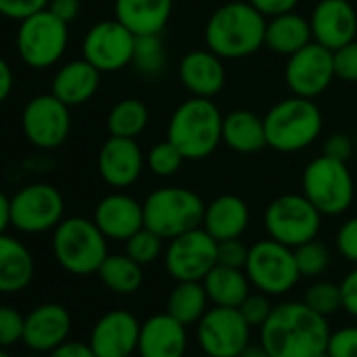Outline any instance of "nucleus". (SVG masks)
I'll use <instances>...</instances> for the list:
<instances>
[{
    "label": "nucleus",
    "instance_id": "1",
    "mask_svg": "<svg viewBox=\"0 0 357 357\" xmlns=\"http://www.w3.org/2000/svg\"><path fill=\"white\" fill-rule=\"evenodd\" d=\"M330 332L328 317L305 301H288L273 305L259 328V342L271 357H315L326 351Z\"/></svg>",
    "mask_w": 357,
    "mask_h": 357
},
{
    "label": "nucleus",
    "instance_id": "2",
    "mask_svg": "<svg viewBox=\"0 0 357 357\" xmlns=\"http://www.w3.org/2000/svg\"><path fill=\"white\" fill-rule=\"evenodd\" d=\"M267 17L248 0H229L206 22V47L221 59H244L265 47Z\"/></svg>",
    "mask_w": 357,
    "mask_h": 357
},
{
    "label": "nucleus",
    "instance_id": "3",
    "mask_svg": "<svg viewBox=\"0 0 357 357\" xmlns=\"http://www.w3.org/2000/svg\"><path fill=\"white\" fill-rule=\"evenodd\" d=\"M166 139L174 143L185 160H204L223 141V114L213 99L190 97L178 105L166 128Z\"/></svg>",
    "mask_w": 357,
    "mask_h": 357
},
{
    "label": "nucleus",
    "instance_id": "4",
    "mask_svg": "<svg viewBox=\"0 0 357 357\" xmlns=\"http://www.w3.org/2000/svg\"><path fill=\"white\" fill-rule=\"evenodd\" d=\"M267 147L280 153H296L311 147L324 128V114L315 99L286 97L263 116Z\"/></svg>",
    "mask_w": 357,
    "mask_h": 357
},
{
    "label": "nucleus",
    "instance_id": "5",
    "mask_svg": "<svg viewBox=\"0 0 357 357\" xmlns=\"http://www.w3.org/2000/svg\"><path fill=\"white\" fill-rule=\"evenodd\" d=\"M204 211V200L196 192L181 185L158 188L143 200L145 227L164 240L202 227Z\"/></svg>",
    "mask_w": 357,
    "mask_h": 357
},
{
    "label": "nucleus",
    "instance_id": "6",
    "mask_svg": "<svg viewBox=\"0 0 357 357\" xmlns=\"http://www.w3.org/2000/svg\"><path fill=\"white\" fill-rule=\"evenodd\" d=\"M53 255L72 275L97 273L107 252V238L93 219L70 217L53 229Z\"/></svg>",
    "mask_w": 357,
    "mask_h": 357
},
{
    "label": "nucleus",
    "instance_id": "7",
    "mask_svg": "<svg viewBox=\"0 0 357 357\" xmlns=\"http://www.w3.org/2000/svg\"><path fill=\"white\" fill-rule=\"evenodd\" d=\"M301 192L324 217H338L355 200V181L347 162L321 153L305 166Z\"/></svg>",
    "mask_w": 357,
    "mask_h": 357
},
{
    "label": "nucleus",
    "instance_id": "8",
    "mask_svg": "<svg viewBox=\"0 0 357 357\" xmlns=\"http://www.w3.org/2000/svg\"><path fill=\"white\" fill-rule=\"evenodd\" d=\"M70 43V26L55 17L49 9H43L20 22L17 28V53L22 61L32 70H47L59 63Z\"/></svg>",
    "mask_w": 357,
    "mask_h": 357
},
{
    "label": "nucleus",
    "instance_id": "9",
    "mask_svg": "<svg viewBox=\"0 0 357 357\" xmlns=\"http://www.w3.org/2000/svg\"><path fill=\"white\" fill-rule=\"evenodd\" d=\"M244 271L252 288L269 296L288 294L303 278L296 265L294 248L271 238L259 240L250 246Z\"/></svg>",
    "mask_w": 357,
    "mask_h": 357
},
{
    "label": "nucleus",
    "instance_id": "10",
    "mask_svg": "<svg viewBox=\"0 0 357 357\" xmlns=\"http://www.w3.org/2000/svg\"><path fill=\"white\" fill-rule=\"evenodd\" d=\"M324 215L301 194H284L271 200L263 215V227L267 238L296 248L309 240H315L321 229Z\"/></svg>",
    "mask_w": 357,
    "mask_h": 357
},
{
    "label": "nucleus",
    "instance_id": "11",
    "mask_svg": "<svg viewBox=\"0 0 357 357\" xmlns=\"http://www.w3.org/2000/svg\"><path fill=\"white\" fill-rule=\"evenodd\" d=\"M217 250L219 242L204 227H196L170 238L162 259L174 282H202L219 263Z\"/></svg>",
    "mask_w": 357,
    "mask_h": 357
},
{
    "label": "nucleus",
    "instance_id": "12",
    "mask_svg": "<svg viewBox=\"0 0 357 357\" xmlns=\"http://www.w3.org/2000/svg\"><path fill=\"white\" fill-rule=\"evenodd\" d=\"M196 340L206 355L238 357L252 342V326L238 307L213 305L196 324Z\"/></svg>",
    "mask_w": 357,
    "mask_h": 357
},
{
    "label": "nucleus",
    "instance_id": "13",
    "mask_svg": "<svg viewBox=\"0 0 357 357\" xmlns=\"http://www.w3.org/2000/svg\"><path fill=\"white\" fill-rule=\"evenodd\" d=\"M66 202L51 183H30L11 198V225L22 234H45L63 221Z\"/></svg>",
    "mask_w": 357,
    "mask_h": 357
},
{
    "label": "nucleus",
    "instance_id": "14",
    "mask_svg": "<svg viewBox=\"0 0 357 357\" xmlns=\"http://www.w3.org/2000/svg\"><path fill=\"white\" fill-rule=\"evenodd\" d=\"M286 59L288 61L284 68V80L290 93L296 97L317 99L330 89L332 80L336 78L334 51L315 40Z\"/></svg>",
    "mask_w": 357,
    "mask_h": 357
},
{
    "label": "nucleus",
    "instance_id": "15",
    "mask_svg": "<svg viewBox=\"0 0 357 357\" xmlns=\"http://www.w3.org/2000/svg\"><path fill=\"white\" fill-rule=\"evenodd\" d=\"M137 36L116 17L95 24L82 40V57L101 74H114L132 63Z\"/></svg>",
    "mask_w": 357,
    "mask_h": 357
},
{
    "label": "nucleus",
    "instance_id": "16",
    "mask_svg": "<svg viewBox=\"0 0 357 357\" xmlns=\"http://www.w3.org/2000/svg\"><path fill=\"white\" fill-rule=\"evenodd\" d=\"M70 105L53 93L36 95L28 101L22 114V128L26 139L38 149H55L63 145L72 130Z\"/></svg>",
    "mask_w": 357,
    "mask_h": 357
},
{
    "label": "nucleus",
    "instance_id": "17",
    "mask_svg": "<svg viewBox=\"0 0 357 357\" xmlns=\"http://www.w3.org/2000/svg\"><path fill=\"white\" fill-rule=\"evenodd\" d=\"M145 153L137 139L112 137L101 145L97 155V168L103 181L114 190H126L135 185L145 170Z\"/></svg>",
    "mask_w": 357,
    "mask_h": 357
},
{
    "label": "nucleus",
    "instance_id": "18",
    "mask_svg": "<svg viewBox=\"0 0 357 357\" xmlns=\"http://www.w3.org/2000/svg\"><path fill=\"white\" fill-rule=\"evenodd\" d=\"M141 321L126 309H112L103 313L93 330L89 344L97 357H130L137 353Z\"/></svg>",
    "mask_w": 357,
    "mask_h": 357
},
{
    "label": "nucleus",
    "instance_id": "19",
    "mask_svg": "<svg viewBox=\"0 0 357 357\" xmlns=\"http://www.w3.org/2000/svg\"><path fill=\"white\" fill-rule=\"evenodd\" d=\"M309 24L313 40L330 51L357 36V11L349 0H319L311 11Z\"/></svg>",
    "mask_w": 357,
    "mask_h": 357
},
{
    "label": "nucleus",
    "instance_id": "20",
    "mask_svg": "<svg viewBox=\"0 0 357 357\" xmlns=\"http://www.w3.org/2000/svg\"><path fill=\"white\" fill-rule=\"evenodd\" d=\"M225 59H221L217 53L206 49H194L185 53L178 61L176 74L178 82L192 97H206L213 99L225 89Z\"/></svg>",
    "mask_w": 357,
    "mask_h": 357
},
{
    "label": "nucleus",
    "instance_id": "21",
    "mask_svg": "<svg viewBox=\"0 0 357 357\" xmlns=\"http://www.w3.org/2000/svg\"><path fill=\"white\" fill-rule=\"evenodd\" d=\"M190 347L188 326L174 319L170 313H153L141 321L139 357H185Z\"/></svg>",
    "mask_w": 357,
    "mask_h": 357
},
{
    "label": "nucleus",
    "instance_id": "22",
    "mask_svg": "<svg viewBox=\"0 0 357 357\" xmlns=\"http://www.w3.org/2000/svg\"><path fill=\"white\" fill-rule=\"evenodd\" d=\"M72 315L63 305L45 303L26 315L24 342L36 353H51L70 338Z\"/></svg>",
    "mask_w": 357,
    "mask_h": 357
},
{
    "label": "nucleus",
    "instance_id": "23",
    "mask_svg": "<svg viewBox=\"0 0 357 357\" xmlns=\"http://www.w3.org/2000/svg\"><path fill=\"white\" fill-rule=\"evenodd\" d=\"M93 221L97 223V227L103 231L107 240L126 242L132 234L145 227L143 202L122 192L107 194L97 202Z\"/></svg>",
    "mask_w": 357,
    "mask_h": 357
},
{
    "label": "nucleus",
    "instance_id": "24",
    "mask_svg": "<svg viewBox=\"0 0 357 357\" xmlns=\"http://www.w3.org/2000/svg\"><path fill=\"white\" fill-rule=\"evenodd\" d=\"M99 82H101V72L82 57L63 63L55 72L51 93L57 99H61L66 105L78 107L95 97V93L99 91Z\"/></svg>",
    "mask_w": 357,
    "mask_h": 357
},
{
    "label": "nucleus",
    "instance_id": "25",
    "mask_svg": "<svg viewBox=\"0 0 357 357\" xmlns=\"http://www.w3.org/2000/svg\"><path fill=\"white\" fill-rule=\"evenodd\" d=\"M250 223V208L244 198L236 194L217 196L206 204L202 227L217 240L242 238Z\"/></svg>",
    "mask_w": 357,
    "mask_h": 357
},
{
    "label": "nucleus",
    "instance_id": "26",
    "mask_svg": "<svg viewBox=\"0 0 357 357\" xmlns=\"http://www.w3.org/2000/svg\"><path fill=\"white\" fill-rule=\"evenodd\" d=\"M174 0H114V17L135 36L162 34L172 15Z\"/></svg>",
    "mask_w": 357,
    "mask_h": 357
},
{
    "label": "nucleus",
    "instance_id": "27",
    "mask_svg": "<svg viewBox=\"0 0 357 357\" xmlns=\"http://www.w3.org/2000/svg\"><path fill=\"white\" fill-rule=\"evenodd\" d=\"M34 278V257L24 242L0 234V292L13 294L30 286Z\"/></svg>",
    "mask_w": 357,
    "mask_h": 357
},
{
    "label": "nucleus",
    "instance_id": "28",
    "mask_svg": "<svg viewBox=\"0 0 357 357\" xmlns=\"http://www.w3.org/2000/svg\"><path fill=\"white\" fill-rule=\"evenodd\" d=\"M223 143L236 153H257L267 147L265 120L250 109H234L223 116Z\"/></svg>",
    "mask_w": 357,
    "mask_h": 357
},
{
    "label": "nucleus",
    "instance_id": "29",
    "mask_svg": "<svg viewBox=\"0 0 357 357\" xmlns=\"http://www.w3.org/2000/svg\"><path fill=\"white\" fill-rule=\"evenodd\" d=\"M309 43H313V34H311V24L307 17L290 11V13L267 20L265 47L271 49L275 55L290 57L303 47H307Z\"/></svg>",
    "mask_w": 357,
    "mask_h": 357
},
{
    "label": "nucleus",
    "instance_id": "30",
    "mask_svg": "<svg viewBox=\"0 0 357 357\" xmlns=\"http://www.w3.org/2000/svg\"><path fill=\"white\" fill-rule=\"evenodd\" d=\"M202 284L213 305L238 307V309L246 301L252 288L244 269L225 267V265H215L213 271L202 280Z\"/></svg>",
    "mask_w": 357,
    "mask_h": 357
},
{
    "label": "nucleus",
    "instance_id": "31",
    "mask_svg": "<svg viewBox=\"0 0 357 357\" xmlns=\"http://www.w3.org/2000/svg\"><path fill=\"white\" fill-rule=\"evenodd\" d=\"M211 298L202 282H176L166 298V313L183 326H196L211 309Z\"/></svg>",
    "mask_w": 357,
    "mask_h": 357
},
{
    "label": "nucleus",
    "instance_id": "32",
    "mask_svg": "<svg viewBox=\"0 0 357 357\" xmlns=\"http://www.w3.org/2000/svg\"><path fill=\"white\" fill-rule=\"evenodd\" d=\"M103 286L116 294H135L143 286V265L124 255H107L97 271Z\"/></svg>",
    "mask_w": 357,
    "mask_h": 357
},
{
    "label": "nucleus",
    "instance_id": "33",
    "mask_svg": "<svg viewBox=\"0 0 357 357\" xmlns=\"http://www.w3.org/2000/svg\"><path fill=\"white\" fill-rule=\"evenodd\" d=\"M149 122V109L141 99L128 97L118 101L107 116V130L112 137L137 139Z\"/></svg>",
    "mask_w": 357,
    "mask_h": 357
},
{
    "label": "nucleus",
    "instance_id": "34",
    "mask_svg": "<svg viewBox=\"0 0 357 357\" xmlns=\"http://www.w3.org/2000/svg\"><path fill=\"white\" fill-rule=\"evenodd\" d=\"M166 47L160 34H141L135 40L132 53V68L143 78H158L164 74L166 68Z\"/></svg>",
    "mask_w": 357,
    "mask_h": 357
},
{
    "label": "nucleus",
    "instance_id": "35",
    "mask_svg": "<svg viewBox=\"0 0 357 357\" xmlns=\"http://www.w3.org/2000/svg\"><path fill=\"white\" fill-rule=\"evenodd\" d=\"M294 257H296V265H298V271L303 278H317V275L326 273L332 263L330 248L324 242H319L317 238L296 246Z\"/></svg>",
    "mask_w": 357,
    "mask_h": 357
},
{
    "label": "nucleus",
    "instance_id": "36",
    "mask_svg": "<svg viewBox=\"0 0 357 357\" xmlns=\"http://www.w3.org/2000/svg\"><path fill=\"white\" fill-rule=\"evenodd\" d=\"M183 162H185V155H183L181 151H178V147H176L174 143H170L168 139L155 143V145L149 147V151L145 153V164H147V168H149L155 176H162V178L174 176L178 170H181Z\"/></svg>",
    "mask_w": 357,
    "mask_h": 357
},
{
    "label": "nucleus",
    "instance_id": "37",
    "mask_svg": "<svg viewBox=\"0 0 357 357\" xmlns=\"http://www.w3.org/2000/svg\"><path fill=\"white\" fill-rule=\"evenodd\" d=\"M124 244H126V255L143 267L151 265L153 261L164 257V248H166L164 238L158 236L155 231L147 229V227H141Z\"/></svg>",
    "mask_w": 357,
    "mask_h": 357
},
{
    "label": "nucleus",
    "instance_id": "38",
    "mask_svg": "<svg viewBox=\"0 0 357 357\" xmlns=\"http://www.w3.org/2000/svg\"><path fill=\"white\" fill-rule=\"evenodd\" d=\"M313 311L321 313L324 317H330L334 313H338L342 309V294H340V284L328 282V280H319L313 282L303 298Z\"/></svg>",
    "mask_w": 357,
    "mask_h": 357
},
{
    "label": "nucleus",
    "instance_id": "39",
    "mask_svg": "<svg viewBox=\"0 0 357 357\" xmlns=\"http://www.w3.org/2000/svg\"><path fill=\"white\" fill-rule=\"evenodd\" d=\"M24 326L26 315H22V311L9 305H0V347H11L24 340Z\"/></svg>",
    "mask_w": 357,
    "mask_h": 357
},
{
    "label": "nucleus",
    "instance_id": "40",
    "mask_svg": "<svg viewBox=\"0 0 357 357\" xmlns=\"http://www.w3.org/2000/svg\"><path fill=\"white\" fill-rule=\"evenodd\" d=\"M271 309H273V305H271V301H269V294L259 292V290H257V292H250V294L246 296V301L240 305V311H242L244 319H246L252 328H261V326L267 321Z\"/></svg>",
    "mask_w": 357,
    "mask_h": 357
},
{
    "label": "nucleus",
    "instance_id": "41",
    "mask_svg": "<svg viewBox=\"0 0 357 357\" xmlns=\"http://www.w3.org/2000/svg\"><path fill=\"white\" fill-rule=\"evenodd\" d=\"M334 72L344 82H357V38L334 51Z\"/></svg>",
    "mask_w": 357,
    "mask_h": 357
},
{
    "label": "nucleus",
    "instance_id": "42",
    "mask_svg": "<svg viewBox=\"0 0 357 357\" xmlns=\"http://www.w3.org/2000/svg\"><path fill=\"white\" fill-rule=\"evenodd\" d=\"M326 351L332 357H357V326H344L330 332Z\"/></svg>",
    "mask_w": 357,
    "mask_h": 357
},
{
    "label": "nucleus",
    "instance_id": "43",
    "mask_svg": "<svg viewBox=\"0 0 357 357\" xmlns=\"http://www.w3.org/2000/svg\"><path fill=\"white\" fill-rule=\"evenodd\" d=\"M248 250H250V246H246L240 238L221 240L219 242V250H217V261H219L217 265L244 269V265L248 261Z\"/></svg>",
    "mask_w": 357,
    "mask_h": 357
},
{
    "label": "nucleus",
    "instance_id": "44",
    "mask_svg": "<svg viewBox=\"0 0 357 357\" xmlns=\"http://www.w3.org/2000/svg\"><path fill=\"white\" fill-rule=\"evenodd\" d=\"M334 242H336L338 255H340L344 261L357 265V217L347 219V221L338 227L336 240H334Z\"/></svg>",
    "mask_w": 357,
    "mask_h": 357
},
{
    "label": "nucleus",
    "instance_id": "45",
    "mask_svg": "<svg viewBox=\"0 0 357 357\" xmlns=\"http://www.w3.org/2000/svg\"><path fill=\"white\" fill-rule=\"evenodd\" d=\"M51 0H0V17L7 20H26L49 7Z\"/></svg>",
    "mask_w": 357,
    "mask_h": 357
},
{
    "label": "nucleus",
    "instance_id": "46",
    "mask_svg": "<svg viewBox=\"0 0 357 357\" xmlns=\"http://www.w3.org/2000/svg\"><path fill=\"white\" fill-rule=\"evenodd\" d=\"M353 151H355V139L347 132H332L324 143V153L342 162H349Z\"/></svg>",
    "mask_w": 357,
    "mask_h": 357
},
{
    "label": "nucleus",
    "instance_id": "47",
    "mask_svg": "<svg viewBox=\"0 0 357 357\" xmlns=\"http://www.w3.org/2000/svg\"><path fill=\"white\" fill-rule=\"evenodd\" d=\"M340 294H342V311L353 319H357V265L342 278Z\"/></svg>",
    "mask_w": 357,
    "mask_h": 357
},
{
    "label": "nucleus",
    "instance_id": "48",
    "mask_svg": "<svg viewBox=\"0 0 357 357\" xmlns=\"http://www.w3.org/2000/svg\"><path fill=\"white\" fill-rule=\"evenodd\" d=\"M248 3L259 13H263L267 20H271V17H278V15L294 11L301 0H248Z\"/></svg>",
    "mask_w": 357,
    "mask_h": 357
},
{
    "label": "nucleus",
    "instance_id": "49",
    "mask_svg": "<svg viewBox=\"0 0 357 357\" xmlns=\"http://www.w3.org/2000/svg\"><path fill=\"white\" fill-rule=\"evenodd\" d=\"M47 9L55 17H59L61 22H66L70 26L72 22L78 20V15L82 11V5H80V0H51Z\"/></svg>",
    "mask_w": 357,
    "mask_h": 357
},
{
    "label": "nucleus",
    "instance_id": "50",
    "mask_svg": "<svg viewBox=\"0 0 357 357\" xmlns=\"http://www.w3.org/2000/svg\"><path fill=\"white\" fill-rule=\"evenodd\" d=\"M47 357H97V355H95V351L91 349L89 342L66 340L63 344H59L57 349L47 353Z\"/></svg>",
    "mask_w": 357,
    "mask_h": 357
},
{
    "label": "nucleus",
    "instance_id": "51",
    "mask_svg": "<svg viewBox=\"0 0 357 357\" xmlns=\"http://www.w3.org/2000/svg\"><path fill=\"white\" fill-rule=\"evenodd\" d=\"M13 70L9 68V63L0 57V103H3L9 95H11V91H13Z\"/></svg>",
    "mask_w": 357,
    "mask_h": 357
},
{
    "label": "nucleus",
    "instance_id": "52",
    "mask_svg": "<svg viewBox=\"0 0 357 357\" xmlns=\"http://www.w3.org/2000/svg\"><path fill=\"white\" fill-rule=\"evenodd\" d=\"M11 227V198L0 192V234H7Z\"/></svg>",
    "mask_w": 357,
    "mask_h": 357
},
{
    "label": "nucleus",
    "instance_id": "53",
    "mask_svg": "<svg viewBox=\"0 0 357 357\" xmlns=\"http://www.w3.org/2000/svg\"><path fill=\"white\" fill-rule=\"evenodd\" d=\"M238 357H271V355L267 353V349H265L261 342H257V344H255V342H250V344H248V347H246Z\"/></svg>",
    "mask_w": 357,
    "mask_h": 357
},
{
    "label": "nucleus",
    "instance_id": "54",
    "mask_svg": "<svg viewBox=\"0 0 357 357\" xmlns=\"http://www.w3.org/2000/svg\"><path fill=\"white\" fill-rule=\"evenodd\" d=\"M0 357H13V355H11V353H7V351H5V347H0Z\"/></svg>",
    "mask_w": 357,
    "mask_h": 357
},
{
    "label": "nucleus",
    "instance_id": "55",
    "mask_svg": "<svg viewBox=\"0 0 357 357\" xmlns=\"http://www.w3.org/2000/svg\"><path fill=\"white\" fill-rule=\"evenodd\" d=\"M315 357H332V355H330V353H328V351H321V353H317V355H315Z\"/></svg>",
    "mask_w": 357,
    "mask_h": 357
},
{
    "label": "nucleus",
    "instance_id": "56",
    "mask_svg": "<svg viewBox=\"0 0 357 357\" xmlns=\"http://www.w3.org/2000/svg\"><path fill=\"white\" fill-rule=\"evenodd\" d=\"M24 357H40V353H36V351H34V353H28V355H24Z\"/></svg>",
    "mask_w": 357,
    "mask_h": 357
},
{
    "label": "nucleus",
    "instance_id": "57",
    "mask_svg": "<svg viewBox=\"0 0 357 357\" xmlns=\"http://www.w3.org/2000/svg\"><path fill=\"white\" fill-rule=\"evenodd\" d=\"M353 139H355V151H357V130H355V135H353Z\"/></svg>",
    "mask_w": 357,
    "mask_h": 357
},
{
    "label": "nucleus",
    "instance_id": "58",
    "mask_svg": "<svg viewBox=\"0 0 357 357\" xmlns=\"http://www.w3.org/2000/svg\"><path fill=\"white\" fill-rule=\"evenodd\" d=\"M198 357H213V355H206V353H202V355H198Z\"/></svg>",
    "mask_w": 357,
    "mask_h": 357
}]
</instances>
